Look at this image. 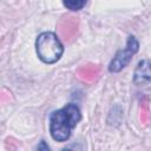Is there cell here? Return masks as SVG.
<instances>
[{
    "mask_svg": "<svg viewBox=\"0 0 151 151\" xmlns=\"http://www.w3.org/2000/svg\"><path fill=\"white\" fill-rule=\"evenodd\" d=\"M80 118L79 107L72 103L54 111L50 117V132L52 138L57 142L67 140Z\"/></svg>",
    "mask_w": 151,
    "mask_h": 151,
    "instance_id": "cell-1",
    "label": "cell"
},
{
    "mask_svg": "<svg viewBox=\"0 0 151 151\" xmlns=\"http://www.w3.org/2000/svg\"><path fill=\"white\" fill-rule=\"evenodd\" d=\"M35 48L39 59L45 64H53L58 61L64 52L63 44L52 32L40 33L35 41Z\"/></svg>",
    "mask_w": 151,
    "mask_h": 151,
    "instance_id": "cell-2",
    "label": "cell"
},
{
    "mask_svg": "<svg viewBox=\"0 0 151 151\" xmlns=\"http://www.w3.org/2000/svg\"><path fill=\"white\" fill-rule=\"evenodd\" d=\"M138 41L136 40L134 37L130 35L126 42V47H124L123 50H119L114 58L112 59V61L109 65V70L110 72H119L122 68H124L130 60L132 59V57L136 54V52L138 51Z\"/></svg>",
    "mask_w": 151,
    "mask_h": 151,
    "instance_id": "cell-3",
    "label": "cell"
},
{
    "mask_svg": "<svg viewBox=\"0 0 151 151\" xmlns=\"http://www.w3.org/2000/svg\"><path fill=\"white\" fill-rule=\"evenodd\" d=\"M133 81L137 85H144L151 83V61L150 60H140L134 70Z\"/></svg>",
    "mask_w": 151,
    "mask_h": 151,
    "instance_id": "cell-4",
    "label": "cell"
},
{
    "mask_svg": "<svg viewBox=\"0 0 151 151\" xmlns=\"http://www.w3.org/2000/svg\"><path fill=\"white\" fill-rule=\"evenodd\" d=\"M63 1L66 8L71 11H79L85 6L87 0H63Z\"/></svg>",
    "mask_w": 151,
    "mask_h": 151,
    "instance_id": "cell-5",
    "label": "cell"
}]
</instances>
